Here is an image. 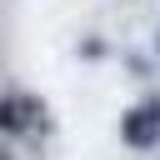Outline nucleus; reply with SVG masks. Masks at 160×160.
Masks as SVG:
<instances>
[{
    "instance_id": "f257e3e1",
    "label": "nucleus",
    "mask_w": 160,
    "mask_h": 160,
    "mask_svg": "<svg viewBox=\"0 0 160 160\" xmlns=\"http://www.w3.org/2000/svg\"><path fill=\"white\" fill-rule=\"evenodd\" d=\"M120 135H125V145L150 150V145L160 140V100H145L140 110H130V115L120 120Z\"/></svg>"
},
{
    "instance_id": "f03ea898",
    "label": "nucleus",
    "mask_w": 160,
    "mask_h": 160,
    "mask_svg": "<svg viewBox=\"0 0 160 160\" xmlns=\"http://www.w3.org/2000/svg\"><path fill=\"white\" fill-rule=\"evenodd\" d=\"M30 120H35V100H25V95H5V100H0V130L15 135V130H25Z\"/></svg>"
},
{
    "instance_id": "7ed1b4c3",
    "label": "nucleus",
    "mask_w": 160,
    "mask_h": 160,
    "mask_svg": "<svg viewBox=\"0 0 160 160\" xmlns=\"http://www.w3.org/2000/svg\"><path fill=\"white\" fill-rule=\"evenodd\" d=\"M0 160H10V155H5V150H0Z\"/></svg>"
}]
</instances>
